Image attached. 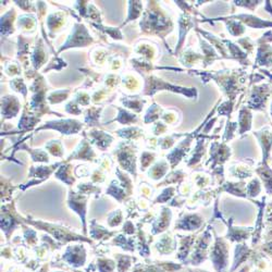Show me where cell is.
<instances>
[{
    "label": "cell",
    "instance_id": "49",
    "mask_svg": "<svg viewBox=\"0 0 272 272\" xmlns=\"http://www.w3.org/2000/svg\"><path fill=\"white\" fill-rule=\"evenodd\" d=\"M263 2H234V4L238 7H244L247 8V9L254 10L256 9L258 6H260Z\"/></svg>",
    "mask_w": 272,
    "mask_h": 272
},
{
    "label": "cell",
    "instance_id": "3",
    "mask_svg": "<svg viewBox=\"0 0 272 272\" xmlns=\"http://www.w3.org/2000/svg\"><path fill=\"white\" fill-rule=\"evenodd\" d=\"M92 43H93V38L89 35V33L86 30V28L83 26V24L77 23L76 26H74L71 35L67 39V42H65L64 45H62V47L60 48L59 53H61L62 51H65V49H68V48L85 47V46L90 45Z\"/></svg>",
    "mask_w": 272,
    "mask_h": 272
},
{
    "label": "cell",
    "instance_id": "17",
    "mask_svg": "<svg viewBox=\"0 0 272 272\" xmlns=\"http://www.w3.org/2000/svg\"><path fill=\"white\" fill-rule=\"evenodd\" d=\"M14 16H15V11L14 9H11L2 18V36L7 37L14 32L13 29Z\"/></svg>",
    "mask_w": 272,
    "mask_h": 272
},
{
    "label": "cell",
    "instance_id": "41",
    "mask_svg": "<svg viewBox=\"0 0 272 272\" xmlns=\"http://www.w3.org/2000/svg\"><path fill=\"white\" fill-rule=\"evenodd\" d=\"M233 108H234V101H228L219 107V111H218L219 115H227V117H229V115L232 113Z\"/></svg>",
    "mask_w": 272,
    "mask_h": 272
},
{
    "label": "cell",
    "instance_id": "43",
    "mask_svg": "<svg viewBox=\"0 0 272 272\" xmlns=\"http://www.w3.org/2000/svg\"><path fill=\"white\" fill-rule=\"evenodd\" d=\"M237 122H230L228 121V126H227V130H226V133L224 136V141H229V139L233 138L234 134H235V131L237 129Z\"/></svg>",
    "mask_w": 272,
    "mask_h": 272
},
{
    "label": "cell",
    "instance_id": "25",
    "mask_svg": "<svg viewBox=\"0 0 272 272\" xmlns=\"http://www.w3.org/2000/svg\"><path fill=\"white\" fill-rule=\"evenodd\" d=\"M118 110H119L118 117L114 118L113 121L120 122L121 125H132V123L137 122V115L121 108H118Z\"/></svg>",
    "mask_w": 272,
    "mask_h": 272
},
{
    "label": "cell",
    "instance_id": "47",
    "mask_svg": "<svg viewBox=\"0 0 272 272\" xmlns=\"http://www.w3.org/2000/svg\"><path fill=\"white\" fill-rule=\"evenodd\" d=\"M238 44H240L245 49L246 54L247 53H252L254 51V48H255V43L249 37H244V38L238 39Z\"/></svg>",
    "mask_w": 272,
    "mask_h": 272
},
{
    "label": "cell",
    "instance_id": "55",
    "mask_svg": "<svg viewBox=\"0 0 272 272\" xmlns=\"http://www.w3.org/2000/svg\"><path fill=\"white\" fill-rule=\"evenodd\" d=\"M6 71L8 74H10V76H15V74H19V67L16 64H8Z\"/></svg>",
    "mask_w": 272,
    "mask_h": 272
},
{
    "label": "cell",
    "instance_id": "19",
    "mask_svg": "<svg viewBox=\"0 0 272 272\" xmlns=\"http://www.w3.org/2000/svg\"><path fill=\"white\" fill-rule=\"evenodd\" d=\"M217 20L225 21L227 23L228 31L230 32V34L232 36H241L245 33V26L242 24L240 21L233 20L232 18H218Z\"/></svg>",
    "mask_w": 272,
    "mask_h": 272
},
{
    "label": "cell",
    "instance_id": "33",
    "mask_svg": "<svg viewBox=\"0 0 272 272\" xmlns=\"http://www.w3.org/2000/svg\"><path fill=\"white\" fill-rule=\"evenodd\" d=\"M56 177L67 184H72L74 182V179L71 177V166H62L56 173Z\"/></svg>",
    "mask_w": 272,
    "mask_h": 272
},
{
    "label": "cell",
    "instance_id": "1",
    "mask_svg": "<svg viewBox=\"0 0 272 272\" xmlns=\"http://www.w3.org/2000/svg\"><path fill=\"white\" fill-rule=\"evenodd\" d=\"M139 26L144 32L160 36L167 34L173 28L172 21L166 13L160 10L159 5L156 2L148 3V8Z\"/></svg>",
    "mask_w": 272,
    "mask_h": 272
},
{
    "label": "cell",
    "instance_id": "36",
    "mask_svg": "<svg viewBox=\"0 0 272 272\" xmlns=\"http://www.w3.org/2000/svg\"><path fill=\"white\" fill-rule=\"evenodd\" d=\"M102 107L101 108H92L89 109L86 113L85 121L88 123V126H97L98 119H100V112L102 111Z\"/></svg>",
    "mask_w": 272,
    "mask_h": 272
},
{
    "label": "cell",
    "instance_id": "18",
    "mask_svg": "<svg viewBox=\"0 0 272 272\" xmlns=\"http://www.w3.org/2000/svg\"><path fill=\"white\" fill-rule=\"evenodd\" d=\"M65 22V14L63 12H56L52 13L47 19V26L49 31H51V35L53 36V33L60 30Z\"/></svg>",
    "mask_w": 272,
    "mask_h": 272
},
{
    "label": "cell",
    "instance_id": "50",
    "mask_svg": "<svg viewBox=\"0 0 272 272\" xmlns=\"http://www.w3.org/2000/svg\"><path fill=\"white\" fill-rule=\"evenodd\" d=\"M76 102L77 104L81 105V106H87L89 104V96L86 94V93H83V92H80L77 94L76 96Z\"/></svg>",
    "mask_w": 272,
    "mask_h": 272
},
{
    "label": "cell",
    "instance_id": "4",
    "mask_svg": "<svg viewBox=\"0 0 272 272\" xmlns=\"http://www.w3.org/2000/svg\"><path fill=\"white\" fill-rule=\"evenodd\" d=\"M272 93L269 84H261L258 86H254L251 100L247 103V107L251 109L261 111L265 110L269 96Z\"/></svg>",
    "mask_w": 272,
    "mask_h": 272
},
{
    "label": "cell",
    "instance_id": "7",
    "mask_svg": "<svg viewBox=\"0 0 272 272\" xmlns=\"http://www.w3.org/2000/svg\"><path fill=\"white\" fill-rule=\"evenodd\" d=\"M63 258L74 267L83 266L86 259V253L84 247L80 245L69 247L67 252H65Z\"/></svg>",
    "mask_w": 272,
    "mask_h": 272
},
{
    "label": "cell",
    "instance_id": "53",
    "mask_svg": "<svg viewBox=\"0 0 272 272\" xmlns=\"http://www.w3.org/2000/svg\"><path fill=\"white\" fill-rule=\"evenodd\" d=\"M15 5H18L20 8H22L23 10L35 11L34 5H33L31 2H15Z\"/></svg>",
    "mask_w": 272,
    "mask_h": 272
},
{
    "label": "cell",
    "instance_id": "14",
    "mask_svg": "<svg viewBox=\"0 0 272 272\" xmlns=\"http://www.w3.org/2000/svg\"><path fill=\"white\" fill-rule=\"evenodd\" d=\"M89 135L93 139V143H95L97 145V147L101 148L102 151H106L113 141V137L111 135L107 134V133H105V132H102V131L94 130V131L90 132Z\"/></svg>",
    "mask_w": 272,
    "mask_h": 272
},
{
    "label": "cell",
    "instance_id": "5",
    "mask_svg": "<svg viewBox=\"0 0 272 272\" xmlns=\"http://www.w3.org/2000/svg\"><path fill=\"white\" fill-rule=\"evenodd\" d=\"M82 128H83V126H82V123L80 121L69 119V120H59V121H49L45 123V126L37 129L36 132L44 129H54L59 131L60 133L64 135H70L79 133Z\"/></svg>",
    "mask_w": 272,
    "mask_h": 272
},
{
    "label": "cell",
    "instance_id": "35",
    "mask_svg": "<svg viewBox=\"0 0 272 272\" xmlns=\"http://www.w3.org/2000/svg\"><path fill=\"white\" fill-rule=\"evenodd\" d=\"M45 147L47 148L49 153L56 156V157H62L63 156L64 152H63V148H62L60 141H52L51 143L46 144Z\"/></svg>",
    "mask_w": 272,
    "mask_h": 272
},
{
    "label": "cell",
    "instance_id": "52",
    "mask_svg": "<svg viewBox=\"0 0 272 272\" xmlns=\"http://www.w3.org/2000/svg\"><path fill=\"white\" fill-rule=\"evenodd\" d=\"M167 130H168V127L166 125H163V123H161V122H158L157 125L155 126L153 131H154L155 135H161L163 133H166Z\"/></svg>",
    "mask_w": 272,
    "mask_h": 272
},
{
    "label": "cell",
    "instance_id": "2",
    "mask_svg": "<svg viewBox=\"0 0 272 272\" xmlns=\"http://www.w3.org/2000/svg\"><path fill=\"white\" fill-rule=\"evenodd\" d=\"M162 89H167L171 90V92L175 93H180L183 94L188 98H196L197 97V90L195 88H184V87H180V86H175L168 84L167 82H163L162 80L156 78V77H148L145 79V90L144 94L152 96L158 90Z\"/></svg>",
    "mask_w": 272,
    "mask_h": 272
},
{
    "label": "cell",
    "instance_id": "57",
    "mask_svg": "<svg viewBox=\"0 0 272 272\" xmlns=\"http://www.w3.org/2000/svg\"><path fill=\"white\" fill-rule=\"evenodd\" d=\"M270 113H271V119H272V104H271V108H270Z\"/></svg>",
    "mask_w": 272,
    "mask_h": 272
},
{
    "label": "cell",
    "instance_id": "11",
    "mask_svg": "<svg viewBox=\"0 0 272 272\" xmlns=\"http://www.w3.org/2000/svg\"><path fill=\"white\" fill-rule=\"evenodd\" d=\"M254 135L259 139V143L262 147V153L266 159L272 146V130L270 127H266L258 132H254Z\"/></svg>",
    "mask_w": 272,
    "mask_h": 272
},
{
    "label": "cell",
    "instance_id": "32",
    "mask_svg": "<svg viewBox=\"0 0 272 272\" xmlns=\"http://www.w3.org/2000/svg\"><path fill=\"white\" fill-rule=\"evenodd\" d=\"M161 107L154 104L150 109H148L146 115H145V123H152L157 121L159 119V117L161 115Z\"/></svg>",
    "mask_w": 272,
    "mask_h": 272
},
{
    "label": "cell",
    "instance_id": "45",
    "mask_svg": "<svg viewBox=\"0 0 272 272\" xmlns=\"http://www.w3.org/2000/svg\"><path fill=\"white\" fill-rule=\"evenodd\" d=\"M154 158H155V154L144 152L141 157V169L144 171L154 161Z\"/></svg>",
    "mask_w": 272,
    "mask_h": 272
},
{
    "label": "cell",
    "instance_id": "8",
    "mask_svg": "<svg viewBox=\"0 0 272 272\" xmlns=\"http://www.w3.org/2000/svg\"><path fill=\"white\" fill-rule=\"evenodd\" d=\"M86 197L83 195H77L76 193L71 192L70 193V197H69V206L70 208L73 209L76 212H78L82 222H83V227H84V231L86 230V224H85V215H86Z\"/></svg>",
    "mask_w": 272,
    "mask_h": 272
},
{
    "label": "cell",
    "instance_id": "9",
    "mask_svg": "<svg viewBox=\"0 0 272 272\" xmlns=\"http://www.w3.org/2000/svg\"><path fill=\"white\" fill-rule=\"evenodd\" d=\"M20 108V102L15 96H6L2 100V114L6 119L15 117Z\"/></svg>",
    "mask_w": 272,
    "mask_h": 272
},
{
    "label": "cell",
    "instance_id": "27",
    "mask_svg": "<svg viewBox=\"0 0 272 272\" xmlns=\"http://www.w3.org/2000/svg\"><path fill=\"white\" fill-rule=\"evenodd\" d=\"M18 26H19V28H21L23 30H27V31L34 30V28L36 26V19L33 15H28V14L21 15V16H19Z\"/></svg>",
    "mask_w": 272,
    "mask_h": 272
},
{
    "label": "cell",
    "instance_id": "30",
    "mask_svg": "<svg viewBox=\"0 0 272 272\" xmlns=\"http://www.w3.org/2000/svg\"><path fill=\"white\" fill-rule=\"evenodd\" d=\"M39 122V118L33 117V115H28L24 113L21 118V121L19 122V129L21 130H30L35 125Z\"/></svg>",
    "mask_w": 272,
    "mask_h": 272
},
{
    "label": "cell",
    "instance_id": "13",
    "mask_svg": "<svg viewBox=\"0 0 272 272\" xmlns=\"http://www.w3.org/2000/svg\"><path fill=\"white\" fill-rule=\"evenodd\" d=\"M256 65H261V67H271L272 65V48L268 44H259Z\"/></svg>",
    "mask_w": 272,
    "mask_h": 272
},
{
    "label": "cell",
    "instance_id": "48",
    "mask_svg": "<svg viewBox=\"0 0 272 272\" xmlns=\"http://www.w3.org/2000/svg\"><path fill=\"white\" fill-rule=\"evenodd\" d=\"M123 84H125L126 87L131 89V90H136V88L139 85L137 80L135 78H133V77H131V76L127 77L126 79H123Z\"/></svg>",
    "mask_w": 272,
    "mask_h": 272
},
{
    "label": "cell",
    "instance_id": "12",
    "mask_svg": "<svg viewBox=\"0 0 272 272\" xmlns=\"http://www.w3.org/2000/svg\"><path fill=\"white\" fill-rule=\"evenodd\" d=\"M179 24H180V39H179V44L176 49V54L180 52V49L182 48L183 43H184V38L187 34V32L191 30V28L194 27V22L193 19L189 16L188 13H183L180 16L179 19Z\"/></svg>",
    "mask_w": 272,
    "mask_h": 272
},
{
    "label": "cell",
    "instance_id": "46",
    "mask_svg": "<svg viewBox=\"0 0 272 272\" xmlns=\"http://www.w3.org/2000/svg\"><path fill=\"white\" fill-rule=\"evenodd\" d=\"M98 266H100V270L101 272H112L115 265L114 262L111 260H107V259H101L98 261Z\"/></svg>",
    "mask_w": 272,
    "mask_h": 272
},
{
    "label": "cell",
    "instance_id": "51",
    "mask_svg": "<svg viewBox=\"0 0 272 272\" xmlns=\"http://www.w3.org/2000/svg\"><path fill=\"white\" fill-rule=\"evenodd\" d=\"M65 110L71 114H81L82 112V110L79 108V106L76 102H70L67 106H65Z\"/></svg>",
    "mask_w": 272,
    "mask_h": 272
},
{
    "label": "cell",
    "instance_id": "16",
    "mask_svg": "<svg viewBox=\"0 0 272 272\" xmlns=\"http://www.w3.org/2000/svg\"><path fill=\"white\" fill-rule=\"evenodd\" d=\"M252 119L253 114L249 107H243L238 113V127H240L238 133L243 134L252 129Z\"/></svg>",
    "mask_w": 272,
    "mask_h": 272
},
{
    "label": "cell",
    "instance_id": "44",
    "mask_svg": "<svg viewBox=\"0 0 272 272\" xmlns=\"http://www.w3.org/2000/svg\"><path fill=\"white\" fill-rule=\"evenodd\" d=\"M122 221V212L121 210H115L113 211L111 215L109 216V219H108V224L110 227H117L121 224Z\"/></svg>",
    "mask_w": 272,
    "mask_h": 272
},
{
    "label": "cell",
    "instance_id": "22",
    "mask_svg": "<svg viewBox=\"0 0 272 272\" xmlns=\"http://www.w3.org/2000/svg\"><path fill=\"white\" fill-rule=\"evenodd\" d=\"M170 218H171V212L169 209H163V212L161 213L160 221H156L154 224V233L161 232V231L166 230V228L170 224Z\"/></svg>",
    "mask_w": 272,
    "mask_h": 272
},
{
    "label": "cell",
    "instance_id": "42",
    "mask_svg": "<svg viewBox=\"0 0 272 272\" xmlns=\"http://www.w3.org/2000/svg\"><path fill=\"white\" fill-rule=\"evenodd\" d=\"M93 26L96 27L97 29L100 28V30L104 31L105 33H107V34H108L109 36H111V37L114 38V39H122V34H121L120 30H118V29H113V28H104V27H102V26H98V24H94V23H93Z\"/></svg>",
    "mask_w": 272,
    "mask_h": 272
},
{
    "label": "cell",
    "instance_id": "34",
    "mask_svg": "<svg viewBox=\"0 0 272 272\" xmlns=\"http://www.w3.org/2000/svg\"><path fill=\"white\" fill-rule=\"evenodd\" d=\"M71 90H57L48 96V102L51 104H59L68 98Z\"/></svg>",
    "mask_w": 272,
    "mask_h": 272
},
{
    "label": "cell",
    "instance_id": "40",
    "mask_svg": "<svg viewBox=\"0 0 272 272\" xmlns=\"http://www.w3.org/2000/svg\"><path fill=\"white\" fill-rule=\"evenodd\" d=\"M10 85L13 88V90H15V92H19V93L23 94L24 96H27L28 88H27V85H26V83H24V81L22 79L12 80Z\"/></svg>",
    "mask_w": 272,
    "mask_h": 272
},
{
    "label": "cell",
    "instance_id": "6",
    "mask_svg": "<svg viewBox=\"0 0 272 272\" xmlns=\"http://www.w3.org/2000/svg\"><path fill=\"white\" fill-rule=\"evenodd\" d=\"M117 157L119 163L123 167V169L130 171L132 175H134L135 177L136 176L135 151L132 148L131 144L128 143L120 144L117 150Z\"/></svg>",
    "mask_w": 272,
    "mask_h": 272
},
{
    "label": "cell",
    "instance_id": "26",
    "mask_svg": "<svg viewBox=\"0 0 272 272\" xmlns=\"http://www.w3.org/2000/svg\"><path fill=\"white\" fill-rule=\"evenodd\" d=\"M129 7H130L129 16H128L127 21L125 22V24L130 22V21H133V20L137 19L138 16H141V14H142L143 4L141 2H129Z\"/></svg>",
    "mask_w": 272,
    "mask_h": 272
},
{
    "label": "cell",
    "instance_id": "38",
    "mask_svg": "<svg viewBox=\"0 0 272 272\" xmlns=\"http://www.w3.org/2000/svg\"><path fill=\"white\" fill-rule=\"evenodd\" d=\"M112 233L111 232H109V231H107L106 229H104V228H102V227H95V222L93 221L92 222V236L94 237V238H97V240H98V238H102V237H108V236H110Z\"/></svg>",
    "mask_w": 272,
    "mask_h": 272
},
{
    "label": "cell",
    "instance_id": "15",
    "mask_svg": "<svg viewBox=\"0 0 272 272\" xmlns=\"http://www.w3.org/2000/svg\"><path fill=\"white\" fill-rule=\"evenodd\" d=\"M96 157L95 153L93 152L92 147L88 144L87 141H82L78 150L71 155L69 159H84V160H93Z\"/></svg>",
    "mask_w": 272,
    "mask_h": 272
},
{
    "label": "cell",
    "instance_id": "54",
    "mask_svg": "<svg viewBox=\"0 0 272 272\" xmlns=\"http://www.w3.org/2000/svg\"><path fill=\"white\" fill-rule=\"evenodd\" d=\"M119 83V78L115 76V74H110V76L108 77V79L106 80V84L110 86V87H114L117 86Z\"/></svg>",
    "mask_w": 272,
    "mask_h": 272
},
{
    "label": "cell",
    "instance_id": "56",
    "mask_svg": "<svg viewBox=\"0 0 272 272\" xmlns=\"http://www.w3.org/2000/svg\"><path fill=\"white\" fill-rule=\"evenodd\" d=\"M123 231H125V232H126V233H128V234H132V233H134V226H133V224H132L131 221H128V222H126L125 227H123Z\"/></svg>",
    "mask_w": 272,
    "mask_h": 272
},
{
    "label": "cell",
    "instance_id": "28",
    "mask_svg": "<svg viewBox=\"0 0 272 272\" xmlns=\"http://www.w3.org/2000/svg\"><path fill=\"white\" fill-rule=\"evenodd\" d=\"M122 104L130 109H133L136 112H139L143 110V106L145 105L146 101L142 100V98H133V100H130V98H125V100H121Z\"/></svg>",
    "mask_w": 272,
    "mask_h": 272
},
{
    "label": "cell",
    "instance_id": "37",
    "mask_svg": "<svg viewBox=\"0 0 272 272\" xmlns=\"http://www.w3.org/2000/svg\"><path fill=\"white\" fill-rule=\"evenodd\" d=\"M20 148H26V150H28V152L31 153L32 158H33V160H34V161H40V162H48L49 161L48 155L45 152H43V151H40V150L32 151V150H30V148L27 145H23Z\"/></svg>",
    "mask_w": 272,
    "mask_h": 272
},
{
    "label": "cell",
    "instance_id": "23",
    "mask_svg": "<svg viewBox=\"0 0 272 272\" xmlns=\"http://www.w3.org/2000/svg\"><path fill=\"white\" fill-rule=\"evenodd\" d=\"M201 59H203V56H201L200 54H195L194 52L191 51V49H188V51H186L182 55V57L180 58V61H181V63L184 64L185 67L189 68Z\"/></svg>",
    "mask_w": 272,
    "mask_h": 272
},
{
    "label": "cell",
    "instance_id": "31",
    "mask_svg": "<svg viewBox=\"0 0 272 272\" xmlns=\"http://www.w3.org/2000/svg\"><path fill=\"white\" fill-rule=\"evenodd\" d=\"M119 136H122L125 138H128V139H135L137 137H141L143 134V131L141 129L138 128H128V129H123V130H120L117 132Z\"/></svg>",
    "mask_w": 272,
    "mask_h": 272
},
{
    "label": "cell",
    "instance_id": "21",
    "mask_svg": "<svg viewBox=\"0 0 272 272\" xmlns=\"http://www.w3.org/2000/svg\"><path fill=\"white\" fill-rule=\"evenodd\" d=\"M202 225V219L197 217L196 215L194 216H187L186 219L181 220L178 226L176 228H181L183 230H195L196 228H200Z\"/></svg>",
    "mask_w": 272,
    "mask_h": 272
},
{
    "label": "cell",
    "instance_id": "39",
    "mask_svg": "<svg viewBox=\"0 0 272 272\" xmlns=\"http://www.w3.org/2000/svg\"><path fill=\"white\" fill-rule=\"evenodd\" d=\"M136 52L138 54L143 55L146 58V59H148V60H152L153 58L155 57V49L151 45H141V46H138V48L136 49Z\"/></svg>",
    "mask_w": 272,
    "mask_h": 272
},
{
    "label": "cell",
    "instance_id": "10",
    "mask_svg": "<svg viewBox=\"0 0 272 272\" xmlns=\"http://www.w3.org/2000/svg\"><path fill=\"white\" fill-rule=\"evenodd\" d=\"M230 18L235 19L240 21L244 26L252 28V29H268L272 28V22L270 21H263L257 16L251 15V14H238L234 16H230Z\"/></svg>",
    "mask_w": 272,
    "mask_h": 272
},
{
    "label": "cell",
    "instance_id": "20",
    "mask_svg": "<svg viewBox=\"0 0 272 272\" xmlns=\"http://www.w3.org/2000/svg\"><path fill=\"white\" fill-rule=\"evenodd\" d=\"M32 60H33V64H34L35 69H39L47 60V56L44 51L42 40L40 39L35 47V52H34V55L32 56Z\"/></svg>",
    "mask_w": 272,
    "mask_h": 272
},
{
    "label": "cell",
    "instance_id": "24",
    "mask_svg": "<svg viewBox=\"0 0 272 272\" xmlns=\"http://www.w3.org/2000/svg\"><path fill=\"white\" fill-rule=\"evenodd\" d=\"M167 171H168V164L166 161L162 160V161L158 162L157 164H155V166L150 170L148 176H150V178H152L154 180H158L166 175Z\"/></svg>",
    "mask_w": 272,
    "mask_h": 272
},
{
    "label": "cell",
    "instance_id": "29",
    "mask_svg": "<svg viewBox=\"0 0 272 272\" xmlns=\"http://www.w3.org/2000/svg\"><path fill=\"white\" fill-rule=\"evenodd\" d=\"M59 166V163L55 164L52 167H37V168H32L30 177H36V178H47L49 175H52V172L56 169V167Z\"/></svg>",
    "mask_w": 272,
    "mask_h": 272
}]
</instances>
